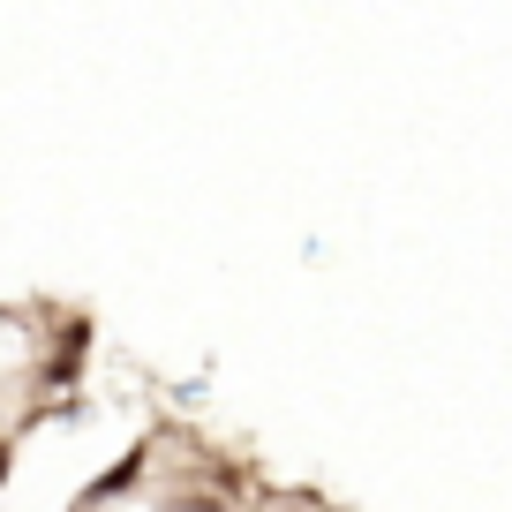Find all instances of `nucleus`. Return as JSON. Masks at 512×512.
Listing matches in <instances>:
<instances>
[{
    "label": "nucleus",
    "mask_w": 512,
    "mask_h": 512,
    "mask_svg": "<svg viewBox=\"0 0 512 512\" xmlns=\"http://www.w3.org/2000/svg\"><path fill=\"white\" fill-rule=\"evenodd\" d=\"M136 475H144V445H136V452H121V460H113L106 475H98L91 490L76 497V512H91V505H106V497H121V490H128V482H136Z\"/></svg>",
    "instance_id": "f257e3e1"
},
{
    "label": "nucleus",
    "mask_w": 512,
    "mask_h": 512,
    "mask_svg": "<svg viewBox=\"0 0 512 512\" xmlns=\"http://www.w3.org/2000/svg\"><path fill=\"white\" fill-rule=\"evenodd\" d=\"M8 467H16V452H8V437H0V482H8Z\"/></svg>",
    "instance_id": "f03ea898"
}]
</instances>
